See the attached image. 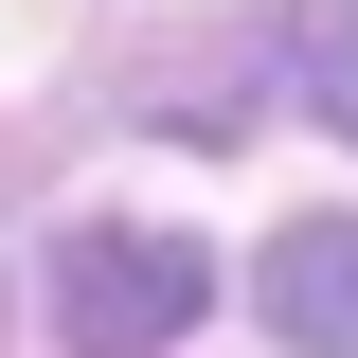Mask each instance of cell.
Segmentation results:
<instances>
[{
  "instance_id": "6da1fadb",
  "label": "cell",
  "mask_w": 358,
  "mask_h": 358,
  "mask_svg": "<svg viewBox=\"0 0 358 358\" xmlns=\"http://www.w3.org/2000/svg\"><path fill=\"white\" fill-rule=\"evenodd\" d=\"M197 305H215V251L197 233H162V215L54 233V358H179Z\"/></svg>"
},
{
  "instance_id": "7a4b0ae2",
  "label": "cell",
  "mask_w": 358,
  "mask_h": 358,
  "mask_svg": "<svg viewBox=\"0 0 358 358\" xmlns=\"http://www.w3.org/2000/svg\"><path fill=\"white\" fill-rule=\"evenodd\" d=\"M251 305H268V341H287V358H358V215H287Z\"/></svg>"
},
{
  "instance_id": "3957f363",
  "label": "cell",
  "mask_w": 358,
  "mask_h": 358,
  "mask_svg": "<svg viewBox=\"0 0 358 358\" xmlns=\"http://www.w3.org/2000/svg\"><path fill=\"white\" fill-rule=\"evenodd\" d=\"M287 108L358 143V0H287Z\"/></svg>"
}]
</instances>
